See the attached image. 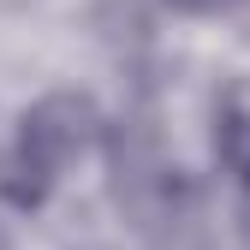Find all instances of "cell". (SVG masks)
Instances as JSON below:
<instances>
[{"label": "cell", "mask_w": 250, "mask_h": 250, "mask_svg": "<svg viewBox=\"0 0 250 250\" xmlns=\"http://www.w3.org/2000/svg\"><path fill=\"white\" fill-rule=\"evenodd\" d=\"M96 125L102 119H96V102L89 96H42L18 119L12 155L0 167V197L12 208H36L54 191V179L96 143Z\"/></svg>", "instance_id": "6da1fadb"}, {"label": "cell", "mask_w": 250, "mask_h": 250, "mask_svg": "<svg viewBox=\"0 0 250 250\" xmlns=\"http://www.w3.org/2000/svg\"><path fill=\"white\" fill-rule=\"evenodd\" d=\"M214 149H221L227 173L244 185V197H250V113L244 107H227L221 113V125H214Z\"/></svg>", "instance_id": "7a4b0ae2"}, {"label": "cell", "mask_w": 250, "mask_h": 250, "mask_svg": "<svg viewBox=\"0 0 250 250\" xmlns=\"http://www.w3.org/2000/svg\"><path fill=\"white\" fill-rule=\"evenodd\" d=\"M173 12H191V18H214V12H232L238 0H167Z\"/></svg>", "instance_id": "3957f363"}]
</instances>
